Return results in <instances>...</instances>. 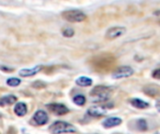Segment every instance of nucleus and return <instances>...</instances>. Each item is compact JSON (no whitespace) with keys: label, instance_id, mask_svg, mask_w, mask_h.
I'll return each instance as SVG.
<instances>
[{"label":"nucleus","instance_id":"6","mask_svg":"<svg viewBox=\"0 0 160 134\" xmlns=\"http://www.w3.org/2000/svg\"><path fill=\"white\" fill-rule=\"evenodd\" d=\"M133 74H134V70L130 66H121L112 73V78L113 79L126 78L131 76Z\"/></svg>","mask_w":160,"mask_h":134},{"label":"nucleus","instance_id":"20","mask_svg":"<svg viewBox=\"0 0 160 134\" xmlns=\"http://www.w3.org/2000/svg\"><path fill=\"white\" fill-rule=\"evenodd\" d=\"M138 127L141 131H146L147 130V122L144 119H140L138 121Z\"/></svg>","mask_w":160,"mask_h":134},{"label":"nucleus","instance_id":"11","mask_svg":"<svg viewBox=\"0 0 160 134\" xmlns=\"http://www.w3.org/2000/svg\"><path fill=\"white\" fill-rule=\"evenodd\" d=\"M121 123H122V119L120 118L112 117V118H108L107 119H105L103 121L102 125L106 129H111V128H114L116 126H119Z\"/></svg>","mask_w":160,"mask_h":134},{"label":"nucleus","instance_id":"7","mask_svg":"<svg viewBox=\"0 0 160 134\" xmlns=\"http://www.w3.org/2000/svg\"><path fill=\"white\" fill-rule=\"evenodd\" d=\"M48 114L43 110H38L32 118V121L36 126H43L48 123Z\"/></svg>","mask_w":160,"mask_h":134},{"label":"nucleus","instance_id":"3","mask_svg":"<svg viewBox=\"0 0 160 134\" xmlns=\"http://www.w3.org/2000/svg\"><path fill=\"white\" fill-rule=\"evenodd\" d=\"M49 132L52 134L74 133L77 132V129L70 123L65 121H56L50 126Z\"/></svg>","mask_w":160,"mask_h":134},{"label":"nucleus","instance_id":"22","mask_svg":"<svg viewBox=\"0 0 160 134\" xmlns=\"http://www.w3.org/2000/svg\"><path fill=\"white\" fill-rule=\"evenodd\" d=\"M159 73H160L159 69L158 68V69H156V70L153 72V74H152V76H153L154 78H156V79H159L160 78Z\"/></svg>","mask_w":160,"mask_h":134},{"label":"nucleus","instance_id":"15","mask_svg":"<svg viewBox=\"0 0 160 134\" xmlns=\"http://www.w3.org/2000/svg\"><path fill=\"white\" fill-rule=\"evenodd\" d=\"M130 104L133 107L135 108H138V109H145V108H148L149 107V104L147 102H144L141 99H132L130 100Z\"/></svg>","mask_w":160,"mask_h":134},{"label":"nucleus","instance_id":"18","mask_svg":"<svg viewBox=\"0 0 160 134\" xmlns=\"http://www.w3.org/2000/svg\"><path fill=\"white\" fill-rule=\"evenodd\" d=\"M21 84V80L17 77H11L7 80V85L9 87H17Z\"/></svg>","mask_w":160,"mask_h":134},{"label":"nucleus","instance_id":"14","mask_svg":"<svg viewBox=\"0 0 160 134\" xmlns=\"http://www.w3.org/2000/svg\"><path fill=\"white\" fill-rule=\"evenodd\" d=\"M143 92L150 97H155L159 92V87L158 85H148L143 89Z\"/></svg>","mask_w":160,"mask_h":134},{"label":"nucleus","instance_id":"23","mask_svg":"<svg viewBox=\"0 0 160 134\" xmlns=\"http://www.w3.org/2000/svg\"><path fill=\"white\" fill-rule=\"evenodd\" d=\"M0 69H1L2 71H8V72H12V71H13L12 68H8V67H7V66H1Z\"/></svg>","mask_w":160,"mask_h":134},{"label":"nucleus","instance_id":"13","mask_svg":"<svg viewBox=\"0 0 160 134\" xmlns=\"http://www.w3.org/2000/svg\"><path fill=\"white\" fill-rule=\"evenodd\" d=\"M17 102V97L14 95H6L0 98V106L4 107L7 105L13 104Z\"/></svg>","mask_w":160,"mask_h":134},{"label":"nucleus","instance_id":"17","mask_svg":"<svg viewBox=\"0 0 160 134\" xmlns=\"http://www.w3.org/2000/svg\"><path fill=\"white\" fill-rule=\"evenodd\" d=\"M85 102H86V98H85V96H83V95H82V94L76 95V96L73 98V103H74L75 104L79 105V106L84 105Z\"/></svg>","mask_w":160,"mask_h":134},{"label":"nucleus","instance_id":"4","mask_svg":"<svg viewBox=\"0 0 160 134\" xmlns=\"http://www.w3.org/2000/svg\"><path fill=\"white\" fill-rule=\"evenodd\" d=\"M62 17L69 22H81L86 19V15L82 10L78 9L66 10L62 13Z\"/></svg>","mask_w":160,"mask_h":134},{"label":"nucleus","instance_id":"19","mask_svg":"<svg viewBox=\"0 0 160 134\" xmlns=\"http://www.w3.org/2000/svg\"><path fill=\"white\" fill-rule=\"evenodd\" d=\"M62 34L65 37H72L75 34L74 30L72 28H65L63 31H62Z\"/></svg>","mask_w":160,"mask_h":134},{"label":"nucleus","instance_id":"1","mask_svg":"<svg viewBox=\"0 0 160 134\" xmlns=\"http://www.w3.org/2000/svg\"><path fill=\"white\" fill-rule=\"evenodd\" d=\"M91 102L95 104H101L107 102L112 94V90L111 88L106 86H96L90 91Z\"/></svg>","mask_w":160,"mask_h":134},{"label":"nucleus","instance_id":"8","mask_svg":"<svg viewBox=\"0 0 160 134\" xmlns=\"http://www.w3.org/2000/svg\"><path fill=\"white\" fill-rule=\"evenodd\" d=\"M48 110L57 116H63L69 112L68 108L63 104H49L46 105Z\"/></svg>","mask_w":160,"mask_h":134},{"label":"nucleus","instance_id":"5","mask_svg":"<svg viewBox=\"0 0 160 134\" xmlns=\"http://www.w3.org/2000/svg\"><path fill=\"white\" fill-rule=\"evenodd\" d=\"M110 107H112V105H111V106H107V105H94V106H91V107L88 108L87 114L89 116H91V117H94V118H100V117L105 116L108 113Z\"/></svg>","mask_w":160,"mask_h":134},{"label":"nucleus","instance_id":"16","mask_svg":"<svg viewBox=\"0 0 160 134\" xmlns=\"http://www.w3.org/2000/svg\"><path fill=\"white\" fill-rule=\"evenodd\" d=\"M76 84L80 87H89L93 84V80L87 76H81V77L77 78Z\"/></svg>","mask_w":160,"mask_h":134},{"label":"nucleus","instance_id":"2","mask_svg":"<svg viewBox=\"0 0 160 134\" xmlns=\"http://www.w3.org/2000/svg\"><path fill=\"white\" fill-rule=\"evenodd\" d=\"M115 62V58L111 54H103L98 56L94 60V68L99 72L109 71Z\"/></svg>","mask_w":160,"mask_h":134},{"label":"nucleus","instance_id":"21","mask_svg":"<svg viewBox=\"0 0 160 134\" xmlns=\"http://www.w3.org/2000/svg\"><path fill=\"white\" fill-rule=\"evenodd\" d=\"M32 86L36 89H42V88L46 87V84L43 83L42 81H35V83L32 84Z\"/></svg>","mask_w":160,"mask_h":134},{"label":"nucleus","instance_id":"12","mask_svg":"<svg viewBox=\"0 0 160 134\" xmlns=\"http://www.w3.org/2000/svg\"><path fill=\"white\" fill-rule=\"evenodd\" d=\"M14 113L18 117H23L27 113V106L24 103H17L14 106Z\"/></svg>","mask_w":160,"mask_h":134},{"label":"nucleus","instance_id":"10","mask_svg":"<svg viewBox=\"0 0 160 134\" xmlns=\"http://www.w3.org/2000/svg\"><path fill=\"white\" fill-rule=\"evenodd\" d=\"M41 69H42L41 65H37V66H34L32 68L22 69V70L19 71V75L22 77H30V76H33L37 75L38 72H40Z\"/></svg>","mask_w":160,"mask_h":134},{"label":"nucleus","instance_id":"9","mask_svg":"<svg viewBox=\"0 0 160 134\" xmlns=\"http://www.w3.org/2000/svg\"><path fill=\"white\" fill-rule=\"evenodd\" d=\"M126 33V28L125 27H122V26H115V27H112L110 28L107 32H106V38L108 39H115V38H118L120 36H122L124 34Z\"/></svg>","mask_w":160,"mask_h":134}]
</instances>
